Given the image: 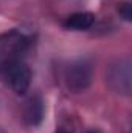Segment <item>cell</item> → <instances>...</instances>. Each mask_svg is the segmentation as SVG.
<instances>
[{
    "mask_svg": "<svg viewBox=\"0 0 132 133\" xmlns=\"http://www.w3.org/2000/svg\"><path fill=\"white\" fill-rule=\"evenodd\" d=\"M87 133H98V132H87Z\"/></svg>",
    "mask_w": 132,
    "mask_h": 133,
    "instance_id": "52a82bcc",
    "label": "cell"
},
{
    "mask_svg": "<svg viewBox=\"0 0 132 133\" xmlns=\"http://www.w3.org/2000/svg\"><path fill=\"white\" fill-rule=\"evenodd\" d=\"M95 23V14L92 12H75L70 14L64 22V26L73 31H84L89 30Z\"/></svg>",
    "mask_w": 132,
    "mask_h": 133,
    "instance_id": "277c9868",
    "label": "cell"
},
{
    "mask_svg": "<svg viewBox=\"0 0 132 133\" xmlns=\"http://www.w3.org/2000/svg\"><path fill=\"white\" fill-rule=\"evenodd\" d=\"M42 116H44L42 101L39 99V98H31L27 102V105H25V113H23L25 121L30 125H37L42 121Z\"/></svg>",
    "mask_w": 132,
    "mask_h": 133,
    "instance_id": "5b68a950",
    "label": "cell"
},
{
    "mask_svg": "<svg viewBox=\"0 0 132 133\" xmlns=\"http://www.w3.org/2000/svg\"><path fill=\"white\" fill-rule=\"evenodd\" d=\"M118 12H120V16H121L124 20H128V22H131L132 20V6H131L129 2L120 3V6H118Z\"/></svg>",
    "mask_w": 132,
    "mask_h": 133,
    "instance_id": "8992f818",
    "label": "cell"
},
{
    "mask_svg": "<svg viewBox=\"0 0 132 133\" xmlns=\"http://www.w3.org/2000/svg\"><path fill=\"white\" fill-rule=\"evenodd\" d=\"M2 74L16 95H25L31 84V70L20 59H11L2 64Z\"/></svg>",
    "mask_w": 132,
    "mask_h": 133,
    "instance_id": "6da1fadb",
    "label": "cell"
},
{
    "mask_svg": "<svg viewBox=\"0 0 132 133\" xmlns=\"http://www.w3.org/2000/svg\"><path fill=\"white\" fill-rule=\"evenodd\" d=\"M64 81H65V85L70 91H73V93L84 91L92 82V66H90V64L86 61L71 62L65 68Z\"/></svg>",
    "mask_w": 132,
    "mask_h": 133,
    "instance_id": "7a4b0ae2",
    "label": "cell"
},
{
    "mask_svg": "<svg viewBox=\"0 0 132 133\" xmlns=\"http://www.w3.org/2000/svg\"><path fill=\"white\" fill-rule=\"evenodd\" d=\"M107 81L110 82L112 88L117 90L118 93L129 95L131 91V62L129 59H123L117 65L112 66Z\"/></svg>",
    "mask_w": 132,
    "mask_h": 133,
    "instance_id": "3957f363",
    "label": "cell"
},
{
    "mask_svg": "<svg viewBox=\"0 0 132 133\" xmlns=\"http://www.w3.org/2000/svg\"><path fill=\"white\" fill-rule=\"evenodd\" d=\"M58 133H68V132H58Z\"/></svg>",
    "mask_w": 132,
    "mask_h": 133,
    "instance_id": "ba28073f",
    "label": "cell"
}]
</instances>
